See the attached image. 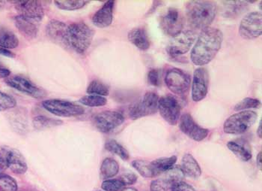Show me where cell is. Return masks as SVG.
I'll return each mask as SVG.
<instances>
[{"mask_svg":"<svg viewBox=\"0 0 262 191\" xmlns=\"http://www.w3.org/2000/svg\"><path fill=\"white\" fill-rule=\"evenodd\" d=\"M223 41V34L219 29L209 27L202 30L192 49V62L200 66L209 64L221 49Z\"/></svg>","mask_w":262,"mask_h":191,"instance_id":"1","label":"cell"},{"mask_svg":"<svg viewBox=\"0 0 262 191\" xmlns=\"http://www.w3.org/2000/svg\"><path fill=\"white\" fill-rule=\"evenodd\" d=\"M216 14V3L212 1H190L187 4V17L189 24L195 30L208 28Z\"/></svg>","mask_w":262,"mask_h":191,"instance_id":"2","label":"cell"},{"mask_svg":"<svg viewBox=\"0 0 262 191\" xmlns=\"http://www.w3.org/2000/svg\"><path fill=\"white\" fill-rule=\"evenodd\" d=\"M95 31L83 22L73 23L68 26L66 45L82 54L91 46Z\"/></svg>","mask_w":262,"mask_h":191,"instance_id":"3","label":"cell"},{"mask_svg":"<svg viewBox=\"0 0 262 191\" xmlns=\"http://www.w3.org/2000/svg\"><path fill=\"white\" fill-rule=\"evenodd\" d=\"M258 118L256 112L250 110L242 111L232 114L226 121L223 125V130L226 133L238 134L244 133L255 124Z\"/></svg>","mask_w":262,"mask_h":191,"instance_id":"4","label":"cell"},{"mask_svg":"<svg viewBox=\"0 0 262 191\" xmlns=\"http://www.w3.org/2000/svg\"><path fill=\"white\" fill-rule=\"evenodd\" d=\"M42 106L47 111L58 117H78L85 113V108L74 102L67 100H47L42 102Z\"/></svg>","mask_w":262,"mask_h":191,"instance_id":"5","label":"cell"},{"mask_svg":"<svg viewBox=\"0 0 262 191\" xmlns=\"http://www.w3.org/2000/svg\"><path fill=\"white\" fill-rule=\"evenodd\" d=\"M159 97L155 92H148L129 108V117L133 120L151 116L158 111Z\"/></svg>","mask_w":262,"mask_h":191,"instance_id":"6","label":"cell"},{"mask_svg":"<svg viewBox=\"0 0 262 191\" xmlns=\"http://www.w3.org/2000/svg\"><path fill=\"white\" fill-rule=\"evenodd\" d=\"M165 83L173 93L183 96L190 90L191 79L190 74L182 69L173 68L166 72Z\"/></svg>","mask_w":262,"mask_h":191,"instance_id":"7","label":"cell"},{"mask_svg":"<svg viewBox=\"0 0 262 191\" xmlns=\"http://www.w3.org/2000/svg\"><path fill=\"white\" fill-rule=\"evenodd\" d=\"M158 110L161 117L171 126L176 125L180 119L182 106L174 96L166 95L160 98Z\"/></svg>","mask_w":262,"mask_h":191,"instance_id":"8","label":"cell"},{"mask_svg":"<svg viewBox=\"0 0 262 191\" xmlns=\"http://www.w3.org/2000/svg\"><path fill=\"white\" fill-rule=\"evenodd\" d=\"M196 39V33L192 30L182 31L176 37H173L167 45L166 51L171 58H178L190 51Z\"/></svg>","mask_w":262,"mask_h":191,"instance_id":"9","label":"cell"},{"mask_svg":"<svg viewBox=\"0 0 262 191\" xmlns=\"http://www.w3.org/2000/svg\"><path fill=\"white\" fill-rule=\"evenodd\" d=\"M262 32V15L258 11L249 13L239 27V33L244 40H252L258 38Z\"/></svg>","mask_w":262,"mask_h":191,"instance_id":"10","label":"cell"},{"mask_svg":"<svg viewBox=\"0 0 262 191\" xmlns=\"http://www.w3.org/2000/svg\"><path fill=\"white\" fill-rule=\"evenodd\" d=\"M6 85L11 88L30 96L35 99H41L46 96V92L35 85L27 78L21 75L9 76L5 80Z\"/></svg>","mask_w":262,"mask_h":191,"instance_id":"11","label":"cell"},{"mask_svg":"<svg viewBox=\"0 0 262 191\" xmlns=\"http://www.w3.org/2000/svg\"><path fill=\"white\" fill-rule=\"evenodd\" d=\"M184 24V19L182 13L174 8L168 9L162 16L160 22L163 31L172 38L182 32Z\"/></svg>","mask_w":262,"mask_h":191,"instance_id":"12","label":"cell"},{"mask_svg":"<svg viewBox=\"0 0 262 191\" xmlns=\"http://www.w3.org/2000/svg\"><path fill=\"white\" fill-rule=\"evenodd\" d=\"M93 122L100 132L108 133L121 126L124 122V117L118 111H105L95 116Z\"/></svg>","mask_w":262,"mask_h":191,"instance_id":"13","label":"cell"},{"mask_svg":"<svg viewBox=\"0 0 262 191\" xmlns=\"http://www.w3.org/2000/svg\"><path fill=\"white\" fill-rule=\"evenodd\" d=\"M16 10L18 11L19 15L24 16L27 18L31 19L40 23L45 16L43 6L39 1L36 0H17L12 1Z\"/></svg>","mask_w":262,"mask_h":191,"instance_id":"14","label":"cell"},{"mask_svg":"<svg viewBox=\"0 0 262 191\" xmlns=\"http://www.w3.org/2000/svg\"><path fill=\"white\" fill-rule=\"evenodd\" d=\"M209 87V74L205 68L195 69L192 82V99L194 102H200L206 97Z\"/></svg>","mask_w":262,"mask_h":191,"instance_id":"15","label":"cell"},{"mask_svg":"<svg viewBox=\"0 0 262 191\" xmlns=\"http://www.w3.org/2000/svg\"><path fill=\"white\" fill-rule=\"evenodd\" d=\"M179 121V128L181 131L192 140L201 142L206 138L209 133V130L199 126L190 114H182Z\"/></svg>","mask_w":262,"mask_h":191,"instance_id":"16","label":"cell"},{"mask_svg":"<svg viewBox=\"0 0 262 191\" xmlns=\"http://www.w3.org/2000/svg\"><path fill=\"white\" fill-rule=\"evenodd\" d=\"M177 161V157L159 158L151 162H146L147 177L148 179L157 177L163 174L174 166Z\"/></svg>","mask_w":262,"mask_h":191,"instance_id":"17","label":"cell"},{"mask_svg":"<svg viewBox=\"0 0 262 191\" xmlns=\"http://www.w3.org/2000/svg\"><path fill=\"white\" fill-rule=\"evenodd\" d=\"M115 2L107 1L92 17L94 25L99 28H106L111 25L113 20Z\"/></svg>","mask_w":262,"mask_h":191,"instance_id":"18","label":"cell"},{"mask_svg":"<svg viewBox=\"0 0 262 191\" xmlns=\"http://www.w3.org/2000/svg\"><path fill=\"white\" fill-rule=\"evenodd\" d=\"M14 21L17 30L26 38L34 39L38 35L39 23L21 15L14 17Z\"/></svg>","mask_w":262,"mask_h":191,"instance_id":"19","label":"cell"},{"mask_svg":"<svg viewBox=\"0 0 262 191\" xmlns=\"http://www.w3.org/2000/svg\"><path fill=\"white\" fill-rule=\"evenodd\" d=\"M6 166L12 173L17 175H24L28 169L27 162L22 154L17 149L14 148H11Z\"/></svg>","mask_w":262,"mask_h":191,"instance_id":"20","label":"cell"},{"mask_svg":"<svg viewBox=\"0 0 262 191\" xmlns=\"http://www.w3.org/2000/svg\"><path fill=\"white\" fill-rule=\"evenodd\" d=\"M68 26L59 21L52 20L47 26V33L54 41L66 45Z\"/></svg>","mask_w":262,"mask_h":191,"instance_id":"21","label":"cell"},{"mask_svg":"<svg viewBox=\"0 0 262 191\" xmlns=\"http://www.w3.org/2000/svg\"><path fill=\"white\" fill-rule=\"evenodd\" d=\"M181 168L184 176L192 179H196L201 176L202 170L198 162L190 154H186L183 157Z\"/></svg>","mask_w":262,"mask_h":191,"instance_id":"22","label":"cell"},{"mask_svg":"<svg viewBox=\"0 0 262 191\" xmlns=\"http://www.w3.org/2000/svg\"><path fill=\"white\" fill-rule=\"evenodd\" d=\"M129 41L137 48L142 51H146L150 48V40L148 34L143 28H135L128 32Z\"/></svg>","mask_w":262,"mask_h":191,"instance_id":"23","label":"cell"},{"mask_svg":"<svg viewBox=\"0 0 262 191\" xmlns=\"http://www.w3.org/2000/svg\"><path fill=\"white\" fill-rule=\"evenodd\" d=\"M19 45L17 35L9 29L0 26V48L8 50L14 49Z\"/></svg>","mask_w":262,"mask_h":191,"instance_id":"24","label":"cell"},{"mask_svg":"<svg viewBox=\"0 0 262 191\" xmlns=\"http://www.w3.org/2000/svg\"><path fill=\"white\" fill-rule=\"evenodd\" d=\"M223 15L226 17H235L242 14L247 6V1H223Z\"/></svg>","mask_w":262,"mask_h":191,"instance_id":"25","label":"cell"},{"mask_svg":"<svg viewBox=\"0 0 262 191\" xmlns=\"http://www.w3.org/2000/svg\"><path fill=\"white\" fill-rule=\"evenodd\" d=\"M119 171V165L113 158H107L103 160L101 166V178L104 180L112 179Z\"/></svg>","mask_w":262,"mask_h":191,"instance_id":"26","label":"cell"},{"mask_svg":"<svg viewBox=\"0 0 262 191\" xmlns=\"http://www.w3.org/2000/svg\"><path fill=\"white\" fill-rule=\"evenodd\" d=\"M227 147L232 153L243 161L247 162L252 159L251 150L247 148L245 145L232 141V142H228Z\"/></svg>","mask_w":262,"mask_h":191,"instance_id":"27","label":"cell"},{"mask_svg":"<svg viewBox=\"0 0 262 191\" xmlns=\"http://www.w3.org/2000/svg\"><path fill=\"white\" fill-rule=\"evenodd\" d=\"M34 127L38 130H43V129H48V128L57 127L63 124L62 121L59 120L53 119V118L45 117V116H36L34 118L33 121Z\"/></svg>","mask_w":262,"mask_h":191,"instance_id":"28","label":"cell"},{"mask_svg":"<svg viewBox=\"0 0 262 191\" xmlns=\"http://www.w3.org/2000/svg\"><path fill=\"white\" fill-rule=\"evenodd\" d=\"M105 149L108 151L117 155L123 160H128L130 158V155L126 148L114 139H110V140L106 141L105 143Z\"/></svg>","mask_w":262,"mask_h":191,"instance_id":"29","label":"cell"},{"mask_svg":"<svg viewBox=\"0 0 262 191\" xmlns=\"http://www.w3.org/2000/svg\"><path fill=\"white\" fill-rule=\"evenodd\" d=\"M89 1H84V0H64V1H55L54 3L58 9L64 11H74L82 9L84 6H86Z\"/></svg>","mask_w":262,"mask_h":191,"instance_id":"30","label":"cell"},{"mask_svg":"<svg viewBox=\"0 0 262 191\" xmlns=\"http://www.w3.org/2000/svg\"><path fill=\"white\" fill-rule=\"evenodd\" d=\"M87 93L90 95L101 96L106 97L110 94V88L107 85L98 80L92 81L87 87Z\"/></svg>","mask_w":262,"mask_h":191,"instance_id":"31","label":"cell"},{"mask_svg":"<svg viewBox=\"0 0 262 191\" xmlns=\"http://www.w3.org/2000/svg\"><path fill=\"white\" fill-rule=\"evenodd\" d=\"M79 103L85 106L100 107L105 106L107 103V100L104 97L90 94L80 98Z\"/></svg>","mask_w":262,"mask_h":191,"instance_id":"32","label":"cell"},{"mask_svg":"<svg viewBox=\"0 0 262 191\" xmlns=\"http://www.w3.org/2000/svg\"><path fill=\"white\" fill-rule=\"evenodd\" d=\"M184 174L183 173L182 168L179 166H173L170 169L167 170L163 173V178L167 179L168 181H170L173 184L176 183L183 181L184 179Z\"/></svg>","mask_w":262,"mask_h":191,"instance_id":"33","label":"cell"},{"mask_svg":"<svg viewBox=\"0 0 262 191\" xmlns=\"http://www.w3.org/2000/svg\"><path fill=\"white\" fill-rule=\"evenodd\" d=\"M0 191H18V184L14 178L9 175L0 174Z\"/></svg>","mask_w":262,"mask_h":191,"instance_id":"34","label":"cell"},{"mask_svg":"<svg viewBox=\"0 0 262 191\" xmlns=\"http://www.w3.org/2000/svg\"><path fill=\"white\" fill-rule=\"evenodd\" d=\"M260 106H261V103L259 100L248 97L239 102L234 106V110L237 111H247L250 108H258Z\"/></svg>","mask_w":262,"mask_h":191,"instance_id":"35","label":"cell"},{"mask_svg":"<svg viewBox=\"0 0 262 191\" xmlns=\"http://www.w3.org/2000/svg\"><path fill=\"white\" fill-rule=\"evenodd\" d=\"M17 106L14 97L0 90V111H7Z\"/></svg>","mask_w":262,"mask_h":191,"instance_id":"36","label":"cell"},{"mask_svg":"<svg viewBox=\"0 0 262 191\" xmlns=\"http://www.w3.org/2000/svg\"><path fill=\"white\" fill-rule=\"evenodd\" d=\"M174 184L167 179L162 177L161 179H157L152 181L150 186L151 191H172Z\"/></svg>","mask_w":262,"mask_h":191,"instance_id":"37","label":"cell"},{"mask_svg":"<svg viewBox=\"0 0 262 191\" xmlns=\"http://www.w3.org/2000/svg\"><path fill=\"white\" fill-rule=\"evenodd\" d=\"M125 185L119 179H107L103 181L101 188L104 191H121L124 188Z\"/></svg>","mask_w":262,"mask_h":191,"instance_id":"38","label":"cell"},{"mask_svg":"<svg viewBox=\"0 0 262 191\" xmlns=\"http://www.w3.org/2000/svg\"><path fill=\"white\" fill-rule=\"evenodd\" d=\"M148 82L154 87H159L161 85V78L159 71L157 69H151L148 73Z\"/></svg>","mask_w":262,"mask_h":191,"instance_id":"39","label":"cell"},{"mask_svg":"<svg viewBox=\"0 0 262 191\" xmlns=\"http://www.w3.org/2000/svg\"><path fill=\"white\" fill-rule=\"evenodd\" d=\"M119 179L124 183V185L129 186L135 184L138 178H137V175L134 174V173H125V174L120 176Z\"/></svg>","mask_w":262,"mask_h":191,"instance_id":"40","label":"cell"},{"mask_svg":"<svg viewBox=\"0 0 262 191\" xmlns=\"http://www.w3.org/2000/svg\"><path fill=\"white\" fill-rule=\"evenodd\" d=\"M172 191H195V189L190 184L184 181L176 183L173 185Z\"/></svg>","mask_w":262,"mask_h":191,"instance_id":"41","label":"cell"},{"mask_svg":"<svg viewBox=\"0 0 262 191\" xmlns=\"http://www.w3.org/2000/svg\"><path fill=\"white\" fill-rule=\"evenodd\" d=\"M11 150V148L0 146V162H3L6 165L9 155H10Z\"/></svg>","mask_w":262,"mask_h":191,"instance_id":"42","label":"cell"},{"mask_svg":"<svg viewBox=\"0 0 262 191\" xmlns=\"http://www.w3.org/2000/svg\"><path fill=\"white\" fill-rule=\"evenodd\" d=\"M11 71L0 63V79H7L10 76Z\"/></svg>","mask_w":262,"mask_h":191,"instance_id":"43","label":"cell"},{"mask_svg":"<svg viewBox=\"0 0 262 191\" xmlns=\"http://www.w3.org/2000/svg\"><path fill=\"white\" fill-rule=\"evenodd\" d=\"M0 55L8 56V58H14V53L8 50L3 49V48H0Z\"/></svg>","mask_w":262,"mask_h":191,"instance_id":"44","label":"cell"},{"mask_svg":"<svg viewBox=\"0 0 262 191\" xmlns=\"http://www.w3.org/2000/svg\"><path fill=\"white\" fill-rule=\"evenodd\" d=\"M257 166H258V169L261 170L262 168V153L260 152L257 156Z\"/></svg>","mask_w":262,"mask_h":191,"instance_id":"45","label":"cell"},{"mask_svg":"<svg viewBox=\"0 0 262 191\" xmlns=\"http://www.w3.org/2000/svg\"><path fill=\"white\" fill-rule=\"evenodd\" d=\"M257 135H258V138H262V121H260L259 126L257 129Z\"/></svg>","mask_w":262,"mask_h":191,"instance_id":"46","label":"cell"},{"mask_svg":"<svg viewBox=\"0 0 262 191\" xmlns=\"http://www.w3.org/2000/svg\"><path fill=\"white\" fill-rule=\"evenodd\" d=\"M7 167V166H6V164H5L4 163H3V162H0V174L1 173H3V171H4L5 169H6Z\"/></svg>","mask_w":262,"mask_h":191,"instance_id":"47","label":"cell"},{"mask_svg":"<svg viewBox=\"0 0 262 191\" xmlns=\"http://www.w3.org/2000/svg\"><path fill=\"white\" fill-rule=\"evenodd\" d=\"M121 191H138L136 188H134V187H126V188L123 189Z\"/></svg>","mask_w":262,"mask_h":191,"instance_id":"48","label":"cell"},{"mask_svg":"<svg viewBox=\"0 0 262 191\" xmlns=\"http://www.w3.org/2000/svg\"><path fill=\"white\" fill-rule=\"evenodd\" d=\"M5 3H6V2L0 1V10H1V9H3V8H4Z\"/></svg>","mask_w":262,"mask_h":191,"instance_id":"49","label":"cell"},{"mask_svg":"<svg viewBox=\"0 0 262 191\" xmlns=\"http://www.w3.org/2000/svg\"><path fill=\"white\" fill-rule=\"evenodd\" d=\"M20 191H32V190H20Z\"/></svg>","mask_w":262,"mask_h":191,"instance_id":"50","label":"cell"},{"mask_svg":"<svg viewBox=\"0 0 262 191\" xmlns=\"http://www.w3.org/2000/svg\"><path fill=\"white\" fill-rule=\"evenodd\" d=\"M97 191H101V190H97Z\"/></svg>","mask_w":262,"mask_h":191,"instance_id":"51","label":"cell"}]
</instances>
